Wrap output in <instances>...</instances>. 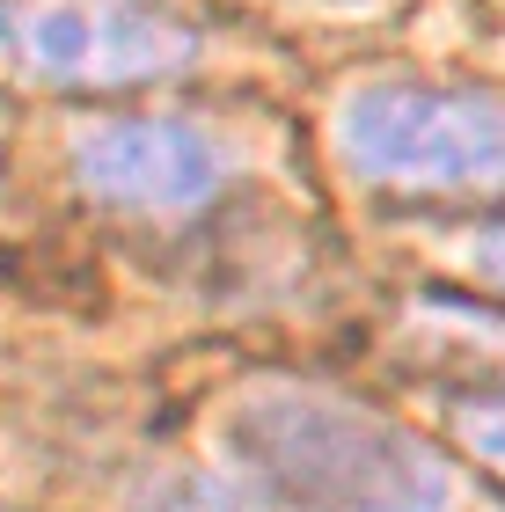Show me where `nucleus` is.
Returning a JSON list of instances; mask_svg holds the SVG:
<instances>
[{
	"mask_svg": "<svg viewBox=\"0 0 505 512\" xmlns=\"http://www.w3.org/2000/svg\"><path fill=\"white\" fill-rule=\"evenodd\" d=\"M74 176L88 198L118 205V213L176 220L220 191V147L169 118H110L74 139Z\"/></svg>",
	"mask_w": 505,
	"mask_h": 512,
	"instance_id": "obj_4",
	"label": "nucleus"
},
{
	"mask_svg": "<svg viewBox=\"0 0 505 512\" xmlns=\"http://www.w3.org/2000/svg\"><path fill=\"white\" fill-rule=\"evenodd\" d=\"M344 154L359 176L410 183V191H498L505 110L447 88H366L344 110Z\"/></svg>",
	"mask_w": 505,
	"mask_h": 512,
	"instance_id": "obj_3",
	"label": "nucleus"
},
{
	"mask_svg": "<svg viewBox=\"0 0 505 512\" xmlns=\"http://www.w3.org/2000/svg\"><path fill=\"white\" fill-rule=\"evenodd\" d=\"M227 454L293 512H447V469L403 425L315 388H257L227 417Z\"/></svg>",
	"mask_w": 505,
	"mask_h": 512,
	"instance_id": "obj_1",
	"label": "nucleus"
},
{
	"mask_svg": "<svg viewBox=\"0 0 505 512\" xmlns=\"http://www.w3.org/2000/svg\"><path fill=\"white\" fill-rule=\"evenodd\" d=\"M0 52L52 88H132L183 74L198 30L162 0H0Z\"/></svg>",
	"mask_w": 505,
	"mask_h": 512,
	"instance_id": "obj_2",
	"label": "nucleus"
},
{
	"mask_svg": "<svg viewBox=\"0 0 505 512\" xmlns=\"http://www.w3.org/2000/svg\"><path fill=\"white\" fill-rule=\"evenodd\" d=\"M132 512H257V505H242L235 491H220V483H205V476H154L140 498H132Z\"/></svg>",
	"mask_w": 505,
	"mask_h": 512,
	"instance_id": "obj_5",
	"label": "nucleus"
},
{
	"mask_svg": "<svg viewBox=\"0 0 505 512\" xmlns=\"http://www.w3.org/2000/svg\"><path fill=\"white\" fill-rule=\"evenodd\" d=\"M454 432L476 447V461H491V469H505V403H469L462 417H454Z\"/></svg>",
	"mask_w": 505,
	"mask_h": 512,
	"instance_id": "obj_6",
	"label": "nucleus"
},
{
	"mask_svg": "<svg viewBox=\"0 0 505 512\" xmlns=\"http://www.w3.org/2000/svg\"><path fill=\"white\" fill-rule=\"evenodd\" d=\"M476 264H484L498 286H505V220L498 227H484V235H476Z\"/></svg>",
	"mask_w": 505,
	"mask_h": 512,
	"instance_id": "obj_7",
	"label": "nucleus"
}]
</instances>
